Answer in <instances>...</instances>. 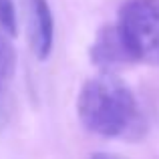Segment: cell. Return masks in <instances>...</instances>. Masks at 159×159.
I'll return each instance as SVG.
<instances>
[{
    "label": "cell",
    "instance_id": "obj_1",
    "mask_svg": "<svg viewBox=\"0 0 159 159\" xmlns=\"http://www.w3.org/2000/svg\"><path fill=\"white\" fill-rule=\"evenodd\" d=\"M77 115L87 131L101 137H135L143 125L135 93L113 73H101L81 87Z\"/></svg>",
    "mask_w": 159,
    "mask_h": 159
},
{
    "label": "cell",
    "instance_id": "obj_2",
    "mask_svg": "<svg viewBox=\"0 0 159 159\" xmlns=\"http://www.w3.org/2000/svg\"><path fill=\"white\" fill-rule=\"evenodd\" d=\"M117 24L135 62L159 66V0H127Z\"/></svg>",
    "mask_w": 159,
    "mask_h": 159
},
{
    "label": "cell",
    "instance_id": "obj_3",
    "mask_svg": "<svg viewBox=\"0 0 159 159\" xmlns=\"http://www.w3.org/2000/svg\"><path fill=\"white\" fill-rule=\"evenodd\" d=\"M91 61L95 66L103 69L105 73L119 69V66H127L135 62L131 48H129L127 40H125L123 32H121L119 24H107L97 32L93 44H91Z\"/></svg>",
    "mask_w": 159,
    "mask_h": 159
},
{
    "label": "cell",
    "instance_id": "obj_4",
    "mask_svg": "<svg viewBox=\"0 0 159 159\" xmlns=\"http://www.w3.org/2000/svg\"><path fill=\"white\" fill-rule=\"evenodd\" d=\"M28 36L34 57L47 61L54 44V16L48 0H28Z\"/></svg>",
    "mask_w": 159,
    "mask_h": 159
},
{
    "label": "cell",
    "instance_id": "obj_5",
    "mask_svg": "<svg viewBox=\"0 0 159 159\" xmlns=\"http://www.w3.org/2000/svg\"><path fill=\"white\" fill-rule=\"evenodd\" d=\"M0 30L8 36H16L18 32L14 0H0Z\"/></svg>",
    "mask_w": 159,
    "mask_h": 159
},
{
    "label": "cell",
    "instance_id": "obj_6",
    "mask_svg": "<svg viewBox=\"0 0 159 159\" xmlns=\"http://www.w3.org/2000/svg\"><path fill=\"white\" fill-rule=\"evenodd\" d=\"M6 95H8V87L2 85L0 83V125L4 123V119H6Z\"/></svg>",
    "mask_w": 159,
    "mask_h": 159
},
{
    "label": "cell",
    "instance_id": "obj_7",
    "mask_svg": "<svg viewBox=\"0 0 159 159\" xmlns=\"http://www.w3.org/2000/svg\"><path fill=\"white\" fill-rule=\"evenodd\" d=\"M93 159H125V157L115 155V153H97V155H93Z\"/></svg>",
    "mask_w": 159,
    "mask_h": 159
}]
</instances>
